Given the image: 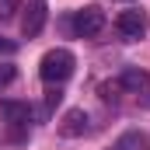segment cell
<instances>
[{"instance_id": "52a82bcc", "label": "cell", "mask_w": 150, "mask_h": 150, "mask_svg": "<svg viewBox=\"0 0 150 150\" xmlns=\"http://www.w3.org/2000/svg\"><path fill=\"white\" fill-rule=\"evenodd\" d=\"M0 122H7V126H25V122H28V105H25V101H0Z\"/></svg>"}, {"instance_id": "3957f363", "label": "cell", "mask_w": 150, "mask_h": 150, "mask_svg": "<svg viewBox=\"0 0 150 150\" xmlns=\"http://www.w3.org/2000/svg\"><path fill=\"white\" fill-rule=\"evenodd\" d=\"M45 18H49V4H45V0H32L28 11H25V18H21V32H25V38H35L38 32L45 28Z\"/></svg>"}, {"instance_id": "277c9868", "label": "cell", "mask_w": 150, "mask_h": 150, "mask_svg": "<svg viewBox=\"0 0 150 150\" xmlns=\"http://www.w3.org/2000/svg\"><path fill=\"white\" fill-rule=\"evenodd\" d=\"M115 28H119L122 38H143V32H147V14L143 11H122L115 18Z\"/></svg>"}, {"instance_id": "ba28073f", "label": "cell", "mask_w": 150, "mask_h": 150, "mask_svg": "<svg viewBox=\"0 0 150 150\" xmlns=\"http://www.w3.org/2000/svg\"><path fill=\"white\" fill-rule=\"evenodd\" d=\"M14 80H18V70H14L11 63H0V91H4V87H11Z\"/></svg>"}, {"instance_id": "9c48e42d", "label": "cell", "mask_w": 150, "mask_h": 150, "mask_svg": "<svg viewBox=\"0 0 150 150\" xmlns=\"http://www.w3.org/2000/svg\"><path fill=\"white\" fill-rule=\"evenodd\" d=\"M136 147H140V133H126V136H119L112 150H136Z\"/></svg>"}, {"instance_id": "7a4b0ae2", "label": "cell", "mask_w": 150, "mask_h": 150, "mask_svg": "<svg viewBox=\"0 0 150 150\" xmlns=\"http://www.w3.org/2000/svg\"><path fill=\"white\" fill-rule=\"evenodd\" d=\"M101 28H105V11H101V7L87 4V7H80V11L74 14V32L80 38H94Z\"/></svg>"}, {"instance_id": "30bf717a", "label": "cell", "mask_w": 150, "mask_h": 150, "mask_svg": "<svg viewBox=\"0 0 150 150\" xmlns=\"http://www.w3.org/2000/svg\"><path fill=\"white\" fill-rule=\"evenodd\" d=\"M18 14V0H0V18H14Z\"/></svg>"}, {"instance_id": "6da1fadb", "label": "cell", "mask_w": 150, "mask_h": 150, "mask_svg": "<svg viewBox=\"0 0 150 150\" xmlns=\"http://www.w3.org/2000/svg\"><path fill=\"white\" fill-rule=\"evenodd\" d=\"M77 59L70 49H49L45 56H42V63H38V77L45 80V84H63V80H70V74H74Z\"/></svg>"}, {"instance_id": "8992f818", "label": "cell", "mask_w": 150, "mask_h": 150, "mask_svg": "<svg viewBox=\"0 0 150 150\" xmlns=\"http://www.w3.org/2000/svg\"><path fill=\"white\" fill-rule=\"evenodd\" d=\"M119 87H122V91L140 94V91H147V87H150V74H147V70L129 67V70H122V74H119Z\"/></svg>"}, {"instance_id": "8fae6325", "label": "cell", "mask_w": 150, "mask_h": 150, "mask_svg": "<svg viewBox=\"0 0 150 150\" xmlns=\"http://www.w3.org/2000/svg\"><path fill=\"white\" fill-rule=\"evenodd\" d=\"M14 52H18V42H11V38L0 35V56H14Z\"/></svg>"}, {"instance_id": "5b68a950", "label": "cell", "mask_w": 150, "mask_h": 150, "mask_svg": "<svg viewBox=\"0 0 150 150\" xmlns=\"http://www.w3.org/2000/svg\"><path fill=\"white\" fill-rule=\"evenodd\" d=\"M84 133H87V112H84V108H67L63 119H59V136L77 140V136H84Z\"/></svg>"}]
</instances>
